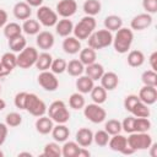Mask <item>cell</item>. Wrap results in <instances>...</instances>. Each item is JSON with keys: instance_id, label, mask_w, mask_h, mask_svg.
<instances>
[{"instance_id": "e575fe53", "label": "cell", "mask_w": 157, "mask_h": 157, "mask_svg": "<svg viewBox=\"0 0 157 157\" xmlns=\"http://www.w3.org/2000/svg\"><path fill=\"white\" fill-rule=\"evenodd\" d=\"M90 94H91V98H92L93 103L103 104L107 101V91L102 86H93Z\"/></svg>"}, {"instance_id": "4fadbf2b", "label": "cell", "mask_w": 157, "mask_h": 157, "mask_svg": "<svg viewBox=\"0 0 157 157\" xmlns=\"http://www.w3.org/2000/svg\"><path fill=\"white\" fill-rule=\"evenodd\" d=\"M152 21H153L152 15H150L147 12L139 13L132 17V20L130 22V28L132 31H144L152 25Z\"/></svg>"}, {"instance_id": "d6986e66", "label": "cell", "mask_w": 157, "mask_h": 157, "mask_svg": "<svg viewBox=\"0 0 157 157\" xmlns=\"http://www.w3.org/2000/svg\"><path fill=\"white\" fill-rule=\"evenodd\" d=\"M75 140L81 147H88L93 142V132L88 128H81L76 131Z\"/></svg>"}, {"instance_id": "681fc988", "label": "cell", "mask_w": 157, "mask_h": 157, "mask_svg": "<svg viewBox=\"0 0 157 157\" xmlns=\"http://www.w3.org/2000/svg\"><path fill=\"white\" fill-rule=\"evenodd\" d=\"M142 7L150 15L156 13L157 12V0H142Z\"/></svg>"}, {"instance_id": "8fae6325", "label": "cell", "mask_w": 157, "mask_h": 157, "mask_svg": "<svg viewBox=\"0 0 157 157\" xmlns=\"http://www.w3.org/2000/svg\"><path fill=\"white\" fill-rule=\"evenodd\" d=\"M38 83L42 88H44L48 92H53L56 91V88L59 87V80L56 78L55 74L52 71H40V74L38 75Z\"/></svg>"}, {"instance_id": "4dcf8cb0", "label": "cell", "mask_w": 157, "mask_h": 157, "mask_svg": "<svg viewBox=\"0 0 157 157\" xmlns=\"http://www.w3.org/2000/svg\"><path fill=\"white\" fill-rule=\"evenodd\" d=\"M52 61H53V56L49 53L43 52V53L38 54V58H37V61H36L34 66L39 71H45V70H49L50 69Z\"/></svg>"}, {"instance_id": "8992f818", "label": "cell", "mask_w": 157, "mask_h": 157, "mask_svg": "<svg viewBox=\"0 0 157 157\" xmlns=\"http://www.w3.org/2000/svg\"><path fill=\"white\" fill-rule=\"evenodd\" d=\"M128 139V145L136 152V151H142V150H148L151 146L152 136L148 132H131L129 134Z\"/></svg>"}, {"instance_id": "484cf974", "label": "cell", "mask_w": 157, "mask_h": 157, "mask_svg": "<svg viewBox=\"0 0 157 157\" xmlns=\"http://www.w3.org/2000/svg\"><path fill=\"white\" fill-rule=\"evenodd\" d=\"M66 71L70 76L78 77L85 72V65L78 59H72L66 65Z\"/></svg>"}, {"instance_id": "9c48e42d", "label": "cell", "mask_w": 157, "mask_h": 157, "mask_svg": "<svg viewBox=\"0 0 157 157\" xmlns=\"http://www.w3.org/2000/svg\"><path fill=\"white\" fill-rule=\"evenodd\" d=\"M37 21L44 27H54L58 22V13L49 6H39L37 10Z\"/></svg>"}, {"instance_id": "c3c4849f", "label": "cell", "mask_w": 157, "mask_h": 157, "mask_svg": "<svg viewBox=\"0 0 157 157\" xmlns=\"http://www.w3.org/2000/svg\"><path fill=\"white\" fill-rule=\"evenodd\" d=\"M140 101L139 96L136 94H129L124 98V108L128 110V112H131V109L134 108V105Z\"/></svg>"}, {"instance_id": "94428289", "label": "cell", "mask_w": 157, "mask_h": 157, "mask_svg": "<svg viewBox=\"0 0 157 157\" xmlns=\"http://www.w3.org/2000/svg\"><path fill=\"white\" fill-rule=\"evenodd\" d=\"M2 156H4V152H2V151H0V157H2Z\"/></svg>"}, {"instance_id": "6da1fadb", "label": "cell", "mask_w": 157, "mask_h": 157, "mask_svg": "<svg viewBox=\"0 0 157 157\" xmlns=\"http://www.w3.org/2000/svg\"><path fill=\"white\" fill-rule=\"evenodd\" d=\"M134 42V32L131 28L121 27L117 31L115 36H113V47L114 50L119 54H125L129 52L131 44Z\"/></svg>"}, {"instance_id": "f907efd6", "label": "cell", "mask_w": 157, "mask_h": 157, "mask_svg": "<svg viewBox=\"0 0 157 157\" xmlns=\"http://www.w3.org/2000/svg\"><path fill=\"white\" fill-rule=\"evenodd\" d=\"M9 134V126L6 125V123H0V146L4 145V142L6 141Z\"/></svg>"}, {"instance_id": "ab89813d", "label": "cell", "mask_w": 157, "mask_h": 157, "mask_svg": "<svg viewBox=\"0 0 157 157\" xmlns=\"http://www.w3.org/2000/svg\"><path fill=\"white\" fill-rule=\"evenodd\" d=\"M151 121L148 118H137L135 117V131L134 132H147L151 129Z\"/></svg>"}, {"instance_id": "8d00e7d4", "label": "cell", "mask_w": 157, "mask_h": 157, "mask_svg": "<svg viewBox=\"0 0 157 157\" xmlns=\"http://www.w3.org/2000/svg\"><path fill=\"white\" fill-rule=\"evenodd\" d=\"M85 104H86L85 97H83V94L80 93V92L72 93V94L70 96V98H69V105H70V108H72V109H75V110L83 109Z\"/></svg>"}, {"instance_id": "f546056e", "label": "cell", "mask_w": 157, "mask_h": 157, "mask_svg": "<svg viewBox=\"0 0 157 157\" xmlns=\"http://www.w3.org/2000/svg\"><path fill=\"white\" fill-rule=\"evenodd\" d=\"M78 53H80V54H78V60H80L85 66H87V65L94 63L96 59H97L96 50L92 49V48H90V47H87V48H85V49H81Z\"/></svg>"}, {"instance_id": "7dc6e473", "label": "cell", "mask_w": 157, "mask_h": 157, "mask_svg": "<svg viewBox=\"0 0 157 157\" xmlns=\"http://www.w3.org/2000/svg\"><path fill=\"white\" fill-rule=\"evenodd\" d=\"M26 97H27V92L21 91V92H18V93H16V96H15V98H13L15 107H16V108H18L20 110H25Z\"/></svg>"}, {"instance_id": "ac0fdd59", "label": "cell", "mask_w": 157, "mask_h": 157, "mask_svg": "<svg viewBox=\"0 0 157 157\" xmlns=\"http://www.w3.org/2000/svg\"><path fill=\"white\" fill-rule=\"evenodd\" d=\"M12 13L17 20H27L32 15V7L26 1H18L13 5Z\"/></svg>"}, {"instance_id": "ffe728a7", "label": "cell", "mask_w": 157, "mask_h": 157, "mask_svg": "<svg viewBox=\"0 0 157 157\" xmlns=\"http://www.w3.org/2000/svg\"><path fill=\"white\" fill-rule=\"evenodd\" d=\"M63 50L70 55L77 54L81 50V40H78L75 36L74 37H71V36L65 37V39L63 40Z\"/></svg>"}, {"instance_id": "74e56055", "label": "cell", "mask_w": 157, "mask_h": 157, "mask_svg": "<svg viewBox=\"0 0 157 157\" xmlns=\"http://www.w3.org/2000/svg\"><path fill=\"white\" fill-rule=\"evenodd\" d=\"M130 113H131V115L137 117V118H148L150 114H151L148 105L145 104V103L141 102V101H139V102L134 105V108L131 109Z\"/></svg>"}, {"instance_id": "5b68a950", "label": "cell", "mask_w": 157, "mask_h": 157, "mask_svg": "<svg viewBox=\"0 0 157 157\" xmlns=\"http://www.w3.org/2000/svg\"><path fill=\"white\" fill-rule=\"evenodd\" d=\"M47 109H48V107L44 103V101H42L36 93H28L27 92L26 103H25V110H27L31 115L38 118V117L45 115Z\"/></svg>"}, {"instance_id": "d590c367", "label": "cell", "mask_w": 157, "mask_h": 157, "mask_svg": "<svg viewBox=\"0 0 157 157\" xmlns=\"http://www.w3.org/2000/svg\"><path fill=\"white\" fill-rule=\"evenodd\" d=\"M22 34V27L16 22H10L4 26V36L7 39H11L13 37H17Z\"/></svg>"}, {"instance_id": "2e32d148", "label": "cell", "mask_w": 157, "mask_h": 157, "mask_svg": "<svg viewBox=\"0 0 157 157\" xmlns=\"http://www.w3.org/2000/svg\"><path fill=\"white\" fill-rule=\"evenodd\" d=\"M139 98H140L141 102H144L147 105L155 104L156 101H157V90H156V87L144 85V87L139 92Z\"/></svg>"}, {"instance_id": "4316f807", "label": "cell", "mask_w": 157, "mask_h": 157, "mask_svg": "<svg viewBox=\"0 0 157 157\" xmlns=\"http://www.w3.org/2000/svg\"><path fill=\"white\" fill-rule=\"evenodd\" d=\"M128 65L131 67H140L145 63V55L141 50H131L128 54Z\"/></svg>"}, {"instance_id": "9a60e30c", "label": "cell", "mask_w": 157, "mask_h": 157, "mask_svg": "<svg viewBox=\"0 0 157 157\" xmlns=\"http://www.w3.org/2000/svg\"><path fill=\"white\" fill-rule=\"evenodd\" d=\"M54 36L52 32L49 31H40L37 37H36V43H37V47L42 50H49L53 48L54 45Z\"/></svg>"}, {"instance_id": "7c38bea8", "label": "cell", "mask_w": 157, "mask_h": 157, "mask_svg": "<svg viewBox=\"0 0 157 157\" xmlns=\"http://www.w3.org/2000/svg\"><path fill=\"white\" fill-rule=\"evenodd\" d=\"M55 10L58 16H61L63 18H70L77 11V2L75 0H60L56 4Z\"/></svg>"}, {"instance_id": "7a4b0ae2", "label": "cell", "mask_w": 157, "mask_h": 157, "mask_svg": "<svg viewBox=\"0 0 157 157\" xmlns=\"http://www.w3.org/2000/svg\"><path fill=\"white\" fill-rule=\"evenodd\" d=\"M88 42V47L94 49V50H99V49H104L107 47H109L113 42V34L108 29H98V31H93L90 37L87 38Z\"/></svg>"}, {"instance_id": "44dd1931", "label": "cell", "mask_w": 157, "mask_h": 157, "mask_svg": "<svg viewBox=\"0 0 157 157\" xmlns=\"http://www.w3.org/2000/svg\"><path fill=\"white\" fill-rule=\"evenodd\" d=\"M36 130L42 134V135H47L49 132H52L53 128H54V121L49 118V117H45V115H42V117H38L37 120H36Z\"/></svg>"}, {"instance_id": "603a6c76", "label": "cell", "mask_w": 157, "mask_h": 157, "mask_svg": "<svg viewBox=\"0 0 157 157\" xmlns=\"http://www.w3.org/2000/svg\"><path fill=\"white\" fill-rule=\"evenodd\" d=\"M76 88H77V92L82 93V94H86V93H90L91 90L93 88L94 86V81L92 78H90L87 75H81L78 76V78L76 80Z\"/></svg>"}, {"instance_id": "30bf717a", "label": "cell", "mask_w": 157, "mask_h": 157, "mask_svg": "<svg viewBox=\"0 0 157 157\" xmlns=\"http://www.w3.org/2000/svg\"><path fill=\"white\" fill-rule=\"evenodd\" d=\"M108 146L112 151L123 153V155H132L135 151L128 145V139L121 134L112 135V137L108 141Z\"/></svg>"}, {"instance_id": "60d3db41", "label": "cell", "mask_w": 157, "mask_h": 157, "mask_svg": "<svg viewBox=\"0 0 157 157\" xmlns=\"http://www.w3.org/2000/svg\"><path fill=\"white\" fill-rule=\"evenodd\" d=\"M104 130L112 136L115 134H120L121 129V121L117 120V119H109L108 121H105L104 124Z\"/></svg>"}, {"instance_id": "836d02e7", "label": "cell", "mask_w": 157, "mask_h": 157, "mask_svg": "<svg viewBox=\"0 0 157 157\" xmlns=\"http://www.w3.org/2000/svg\"><path fill=\"white\" fill-rule=\"evenodd\" d=\"M26 47H27V40H26V38H25L22 34L9 39V48H10V50L13 52V53H20V52L23 50Z\"/></svg>"}, {"instance_id": "7402d4cb", "label": "cell", "mask_w": 157, "mask_h": 157, "mask_svg": "<svg viewBox=\"0 0 157 157\" xmlns=\"http://www.w3.org/2000/svg\"><path fill=\"white\" fill-rule=\"evenodd\" d=\"M55 27V32L60 36V37H67L72 33L74 31V23L69 18H61V20H58L56 25L54 26Z\"/></svg>"}, {"instance_id": "f35d334b", "label": "cell", "mask_w": 157, "mask_h": 157, "mask_svg": "<svg viewBox=\"0 0 157 157\" xmlns=\"http://www.w3.org/2000/svg\"><path fill=\"white\" fill-rule=\"evenodd\" d=\"M42 156L44 157H60L61 156V147L59 146V142H49L44 146Z\"/></svg>"}, {"instance_id": "91938a15", "label": "cell", "mask_w": 157, "mask_h": 157, "mask_svg": "<svg viewBox=\"0 0 157 157\" xmlns=\"http://www.w3.org/2000/svg\"><path fill=\"white\" fill-rule=\"evenodd\" d=\"M1 72H2V67H1V63H0V77H1Z\"/></svg>"}, {"instance_id": "ba28073f", "label": "cell", "mask_w": 157, "mask_h": 157, "mask_svg": "<svg viewBox=\"0 0 157 157\" xmlns=\"http://www.w3.org/2000/svg\"><path fill=\"white\" fill-rule=\"evenodd\" d=\"M38 52L33 47H26L23 50H21L17 55V66L21 69H29L34 66L37 58H38Z\"/></svg>"}, {"instance_id": "680465c9", "label": "cell", "mask_w": 157, "mask_h": 157, "mask_svg": "<svg viewBox=\"0 0 157 157\" xmlns=\"http://www.w3.org/2000/svg\"><path fill=\"white\" fill-rule=\"evenodd\" d=\"M21 156H28V157H31L32 153H31V152H20V153H18V157H21Z\"/></svg>"}, {"instance_id": "d4e9b609", "label": "cell", "mask_w": 157, "mask_h": 157, "mask_svg": "<svg viewBox=\"0 0 157 157\" xmlns=\"http://www.w3.org/2000/svg\"><path fill=\"white\" fill-rule=\"evenodd\" d=\"M85 74L90 78H92L93 81H98L102 77V75L104 74V67L102 64L94 61V63H92L85 67Z\"/></svg>"}, {"instance_id": "ee69618b", "label": "cell", "mask_w": 157, "mask_h": 157, "mask_svg": "<svg viewBox=\"0 0 157 157\" xmlns=\"http://www.w3.org/2000/svg\"><path fill=\"white\" fill-rule=\"evenodd\" d=\"M5 123L7 126L10 128H16V126H20L22 124V115L17 112H11L6 115L5 118Z\"/></svg>"}, {"instance_id": "3957f363", "label": "cell", "mask_w": 157, "mask_h": 157, "mask_svg": "<svg viewBox=\"0 0 157 157\" xmlns=\"http://www.w3.org/2000/svg\"><path fill=\"white\" fill-rule=\"evenodd\" d=\"M96 18L93 16H83L75 26H74V36L78 39V40H83L87 39L90 37V34L96 29Z\"/></svg>"}, {"instance_id": "52a82bcc", "label": "cell", "mask_w": 157, "mask_h": 157, "mask_svg": "<svg viewBox=\"0 0 157 157\" xmlns=\"http://www.w3.org/2000/svg\"><path fill=\"white\" fill-rule=\"evenodd\" d=\"M83 115L87 120H90L93 124H99L103 123L107 118V112L104 108L101 107V104L97 103H91V104H85L83 107Z\"/></svg>"}, {"instance_id": "1f68e13d", "label": "cell", "mask_w": 157, "mask_h": 157, "mask_svg": "<svg viewBox=\"0 0 157 157\" xmlns=\"http://www.w3.org/2000/svg\"><path fill=\"white\" fill-rule=\"evenodd\" d=\"M80 145L76 141H65L61 147V156L64 157H77Z\"/></svg>"}, {"instance_id": "f1b7e54d", "label": "cell", "mask_w": 157, "mask_h": 157, "mask_svg": "<svg viewBox=\"0 0 157 157\" xmlns=\"http://www.w3.org/2000/svg\"><path fill=\"white\" fill-rule=\"evenodd\" d=\"M21 27H22V32H25L28 36H34L40 32V23L37 20L27 18L23 21Z\"/></svg>"}, {"instance_id": "f5cc1de1", "label": "cell", "mask_w": 157, "mask_h": 157, "mask_svg": "<svg viewBox=\"0 0 157 157\" xmlns=\"http://www.w3.org/2000/svg\"><path fill=\"white\" fill-rule=\"evenodd\" d=\"M6 23H7V12L4 9H0V28H4Z\"/></svg>"}, {"instance_id": "7bdbcfd3", "label": "cell", "mask_w": 157, "mask_h": 157, "mask_svg": "<svg viewBox=\"0 0 157 157\" xmlns=\"http://www.w3.org/2000/svg\"><path fill=\"white\" fill-rule=\"evenodd\" d=\"M109 139H110V135L105 130H98L93 134V141L96 142V145H98L101 147L107 146Z\"/></svg>"}, {"instance_id": "83f0119b", "label": "cell", "mask_w": 157, "mask_h": 157, "mask_svg": "<svg viewBox=\"0 0 157 157\" xmlns=\"http://www.w3.org/2000/svg\"><path fill=\"white\" fill-rule=\"evenodd\" d=\"M103 23H104L105 29H108L110 32H114V31L117 32L119 28L123 27V20L118 15H109V16H107L104 18V22Z\"/></svg>"}, {"instance_id": "d6a6232c", "label": "cell", "mask_w": 157, "mask_h": 157, "mask_svg": "<svg viewBox=\"0 0 157 157\" xmlns=\"http://www.w3.org/2000/svg\"><path fill=\"white\" fill-rule=\"evenodd\" d=\"M83 12L87 15V16H96L101 12V9H102V5L99 2V0H86L83 2Z\"/></svg>"}, {"instance_id": "6125c7cd", "label": "cell", "mask_w": 157, "mask_h": 157, "mask_svg": "<svg viewBox=\"0 0 157 157\" xmlns=\"http://www.w3.org/2000/svg\"><path fill=\"white\" fill-rule=\"evenodd\" d=\"M0 92H1V86H0Z\"/></svg>"}, {"instance_id": "db71d44e", "label": "cell", "mask_w": 157, "mask_h": 157, "mask_svg": "<svg viewBox=\"0 0 157 157\" xmlns=\"http://www.w3.org/2000/svg\"><path fill=\"white\" fill-rule=\"evenodd\" d=\"M31 7H39L43 4V0H25Z\"/></svg>"}, {"instance_id": "bcb514c9", "label": "cell", "mask_w": 157, "mask_h": 157, "mask_svg": "<svg viewBox=\"0 0 157 157\" xmlns=\"http://www.w3.org/2000/svg\"><path fill=\"white\" fill-rule=\"evenodd\" d=\"M134 124H135V117H134V115H129V117H126V118L121 121V129H123L125 132L131 134V132L135 131Z\"/></svg>"}, {"instance_id": "6f0895ef", "label": "cell", "mask_w": 157, "mask_h": 157, "mask_svg": "<svg viewBox=\"0 0 157 157\" xmlns=\"http://www.w3.org/2000/svg\"><path fill=\"white\" fill-rule=\"evenodd\" d=\"M5 108H6V102H5L2 98H0V112L4 110Z\"/></svg>"}, {"instance_id": "816d5d0a", "label": "cell", "mask_w": 157, "mask_h": 157, "mask_svg": "<svg viewBox=\"0 0 157 157\" xmlns=\"http://www.w3.org/2000/svg\"><path fill=\"white\" fill-rule=\"evenodd\" d=\"M148 61H150V66H151V70L153 71H157V52H153L150 58H148Z\"/></svg>"}, {"instance_id": "b9f144b4", "label": "cell", "mask_w": 157, "mask_h": 157, "mask_svg": "<svg viewBox=\"0 0 157 157\" xmlns=\"http://www.w3.org/2000/svg\"><path fill=\"white\" fill-rule=\"evenodd\" d=\"M141 81L146 86H157V72L153 70H146L141 75Z\"/></svg>"}, {"instance_id": "9f6ffc18", "label": "cell", "mask_w": 157, "mask_h": 157, "mask_svg": "<svg viewBox=\"0 0 157 157\" xmlns=\"http://www.w3.org/2000/svg\"><path fill=\"white\" fill-rule=\"evenodd\" d=\"M150 150V156L151 157H157V144H151V146L148 147Z\"/></svg>"}, {"instance_id": "5bb4252c", "label": "cell", "mask_w": 157, "mask_h": 157, "mask_svg": "<svg viewBox=\"0 0 157 157\" xmlns=\"http://www.w3.org/2000/svg\"><path fill=\"white\" fill-rule=\"evenodd\" d=\"M0 63H1V67H2L1 77L7 76L17 66V55H15L13 52H7V53L2 54V56L0 59Z\"/></svg>"}, {"instance_id": "e0dca14e", "label": "cell", "mask_w": 157, "mask_h": 157, "mask_svg": "<svg viewBox=\"0 0 157 157\" xmlns=\"http://www.w3.org/2000/svg\"><path fill=\"white\" fill-rule=\"evenodd\" d=\"M99 81H101V86H102L105 91H113V90H115V88L118 87V85H119V77H118V75H117L115 72H113V71H108V72L104 71V74H103L102 77L99 78Z\"/></svg>"}, {"instance_id": "277c9868", "label": "cell", "mask_w": 157, "mask_h": 157, "mask_svg": "<svg viewBox=\"0 0 157 157\" xmlns=\"http://www.w3.org/2000/svg\"><path fill=\"white\" fill-rule=\"evenodd\" d=\"M47 112L48 117L56 124H66L70 119V112L63 101H54Z\"/></svg>"}, {"instance_id": "f6af8a7d", "label": "cell", "mask_w": 157, "mask_h": 157, "mask_svg": "<svg viewBox=\"0 0 157 157\" xmlns=\"http://www.w3.org/2000/svg\"><path fill=\"white\" fill-rule=\"evenodd\" d=\"M66 65H67V63L65 61V59H63V58H56V59H53L52 65H50V70H52V72H54L55 75H56V74H63V72L66 71Z\"/></svg>"}, {"instance_id": "cb8c5ba5", "label": "cell", "mask_w": 157, "mask_h": 157, "mask_svg": "<svg viewBox=\"0 0 157 157\" xmlns=\"http://www.w3.org/2000/svg\"><path fill=\"white\" fill-rule=\"evenodd\" d=\"M52 136L56 142H65L70 136V130L65 124H58L53 128Z\"/></svg>"}, {"instance_id": "11a10c76", "label": "cell", "mask_w": 157, "mask_h": 157, "mask_svg": "<svg viewBox=\"0 0 157 157\" xmlns=\"http://www.w3.org/2000/svg\"><path fill=\"white\" fill-rule=\"evenodd\" d=\"M90 151L86 150V147H80L78 150V153H77V157H90Z\"/></svg>"}]
</instances>
